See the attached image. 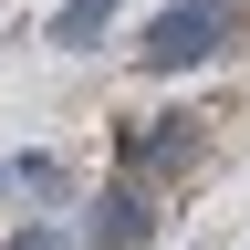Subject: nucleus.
Segmentation results:
<instances>
[{"instance_id":"1","label":"nucleus","mask_w":250,"mask_h":250,"mask_svg":"<svg viewBox=\"0 0 250 250\" xmlns=\"http://www.w3.org/2000/svg\"><path fill=\"white\" fill-rule=\"evenodd\" d=\"M219 31H229V0H177V11H156V21H146L136 62H146V73H188V62H208V52H219Z\"/></svg>"},{"instance_id":"2","label":"nucleus","mask_w":250,"mask_h":250,"mask_svg":"<svg viewBox=\"0 0 250 250\" xmlns=\"http://www.w3.org/2000/svg\"><path fill=\"white\" fill-rule=\"evenodd\" d=\"M104 21H115V0H62V21H52V42H62V52H83V42H94Z\"/></svg>"},{"instance_id":"3","label":"nucleus","mask_w":250,"mask_h":250,"mask_svg":"<svg viewBox=\"0 0 250 250\" xmlns=\"http://www.w3.org/2000/svg\"><path fill=\"white\" fill-rule=\"evenodd\" d=\"M21 250H62V240H21Z\"/></svg>"}]
</instances>
